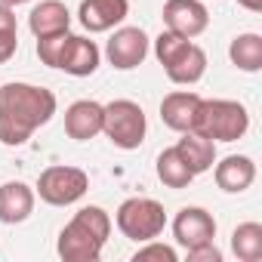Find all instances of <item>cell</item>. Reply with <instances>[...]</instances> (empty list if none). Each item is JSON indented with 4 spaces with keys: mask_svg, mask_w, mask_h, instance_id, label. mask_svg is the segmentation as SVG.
I'll list each match as a JSON object with an SVG mask.
<instances>
[{
    "mask_svg": "<svg viewBox=\"0 0 262 262\" xmlns=\"http://www.w3.org/2000/svg\"><path fill=\"white\" fill-rule=\"evenodd\" d=\"M56 105V93L47 86L19 80L0 86V142L10 148L25 145L37 126L53 120Z\"/></svg>",
    "mask_w": 262,
    "mask_h": 262,
    "instance_id": "6da1fadb",
    "label": "cell"
},
{
    "mask_svg": "<svg viewBox=\"0 0 262 262\" xmlns=\"http://www.w3.org/2000/svg\"><path fill=\"white\" fill-rule=\"evenodd\" d=\"M111 234V216L102 207H80L74 219L59 234V256L65 262H96L108 244Z\"/></svg>",
    "mask_w": 262,
    "mask_h": 262,
    "instance_id": "7a4b0ae2",
    "label": "cell"
},
{
    "mask_svg": "<svg viewBox=\"0 0 262 262\" xmlns=\"http://www.w3.org/2000/svg\"><path fill=\"white\" fill-rule=\"evenodd\" d=\"M194 129L213 142H237L250 129V114L241 102L231 99H201Z\"/></svg>",
    "mask_w": 262,
    "mask_h": 262,
    "instance_id": "3957f363",
    "label": "cell"
},
{
    "mask_svg": "<svg viewBox=\"0 0 262 262\" xmlns=\"http://www.w3.org/2000/svg\"><path fill=\"white\" fill-rule=\"evenodd\" d=\"M105 108V117H102V133L123 151H133L145 142V133H148V120H145V111L139 102L133 99H114Z\"/></svg>",
    "mask_w": 262,
    "mask_h": 262,
    "instance_id": "277c9868",
    "label": "cell"
},
{
    "mask_svg": "<svg viewBox=\"0 0 262 262\" xmlns=\"http://www.w3.org/2000/svg\"><path fill=\"white\" fill-rule=\"evenodd\" d=\"M117 228L123 237L136 241V244H145L151 237H158L167 225V213L158 201L151 198H126L120 207H117V216H114Z\"/></svg>",
    "mask_w": 262,
    "mask_h": 262,
    "instance_id": "5b68a950",
    "label": "cell"
},
{
    "mask_svg": "<svg viewBox=\"0 0 262 262\" xmlns=\"http://www.w3.org/2000/svg\"><path fill=\"white\" fill-rule=\"evenodd\" d=\"M90 188V176L80 167H47L34 185L43 204L50 207H68L77 204Z\"/></svg>",
    "mask_w": 262,
    "mask_h": 262,
    "instance_id": "8992f818",
    "label": "cell"
},
{
    "mask_svg": "<svg viewBox=\"0 0 262 262\" xmlns=\"http://www.w3.org/2000/svg\"><path fill=\"white\" fill-rule=\"evenodd\" d=\"M105 56L117 71H133L148 56V34L142 28H117L105 47Z\"/></svg>",
    "mask_w": 262,
    "mask_h": 262,
    "instance_id": "52a82bcc",
    "label": "cell"
},
{
    "mask_svg": "<svg viewBox=\"0 0 262 262\" xmlns=\"http://www.w3.org/2000/svg\"><path fill=\"white\" fill-rule=\"evenodd\" d=\"M164 25H167V31L194 40L198 34L207 31L210 13L204 7V0H167L164 4Z\"/></svg>",
    "mask_w": 262,
    "mask_h": 262,
    "instance_id": "ba28073f",
    "label": "cell"
},
{
    "mask_svg": "<svg viewBox=\"0 0 262 262\" xmlns=\"http://www.w3.org/2000/svg\"><path fill=\"white\" fill-rule=\"evenodd\" d=\"M99 62H102V53H99L96 40L80 37V34H71V31H68V37H65V43H62V53H59L56 68H59V71H65V74H71V77H90V74H96Z\"/></svg>",
    "mask_w": 262,
    "mask_h": 262,
    "instance_id": "9c48e42d",
    "label": "cell"
},
{
    "mask_svg": "<svg viewBox=\"0 0 262 262\" xmlns=\"http://www.w3.org/2000/svg\"><path fill=\"white\" fill-rule=\"evenodd\" d=\"M173 234H176V244L185 250H194L201 244H213L216 219L204 207H182L173 219Z\"/></svg>",
    "mask_w": 262,
    "mask_h": 262,
    "instance_id": "30bf717a",
    "label": "cell"
},
{
    "mask_svg": "<svg viewBox=\"0 0 262 262\" xmlns=\"http://www.w3.org/2000/svg\"><path fill=\"white\" fill-rule=\"evenodd\" d=\"M77 16L90 34H102L129 16V0H80Z\"/></svg>",
    "mask_w": 262,
    "mask_h": 262,
    "instance_id": "8fae6325",
    "label": "cell"
},
{
    "mask_svg": "<svg viewBox=\"0 0 262 262\" xmlns=\"http://www.w3.org/2000/svg\"><path fill=\"white\" fill-rule=\"evenodd\" d=\"M102 117L105 108L93 99H77L74 105H68L65 111V133L77 142H90L102 133Z\"/></svg>",
    "mask_w": 262,
    "mask_h": 262,
    "instance_id": "7c38bea8",
    "label": "cell"
},
{
    "mask_svg": "<svg viewBox=\"0 0 262 262\" xmlns=\"http://www.w3.org/2000/svg\"><path fill=\"white\" fill-rule=\"evenodd\" d=\"M198 108H201V96L198 93L176 90V93L164 96V102H161V120L170 129H176V133H185V129H194Z\"/></svg>",
    "mask_w": 262,
    "mask_h": 262,
    "instance_id": "4fadbf2b",
    "label": "cell"
},
{
    "mask_svg": "<svg viewBox=\"0 0 262 262\" xmlns=\"http://www.w3.org/2000/svg\"><path fill=\"white\" fill-rule=\"evenodd\" d=\"M213 176H216V185H219L222 191L241 194V191H247V188L256 182V164H253V158H247V155H228V158H222V161L216 164Z\"/></svg>",
    "mask_w": 262,
    "mask_h": 262,
    "instance_id": "5bb4252c",
    "label": "cell"
},
{
    "mask_svg": "<svg viewBox=\"0 0 262 262\" xmlns=\"http://www.w3.org/2000/svg\"><path fill=\"white\" fill-rule=\"evenodd\" d=\"M37 191L25 182H4L0 185V222L19 225L34 213Z\"/></svg>",
    "mask_w": 262,
    "mask_h": 262,
    "instance_id": "9a60e30c",
    "label": "cell"
},
{
    "mask_svg": "<svg viewBox=\"0 0 262 262\" xmlns=\"http://www.w3.org/2000/svg\"><path fill=\"white\" fill-rule=\"evenodd\" d=\"M176 151L182 155V161L188 164V170L194 176L213 170V164H216V142L207 139L204 133H198V129H185L182 139L176 142Z\"/></svg>",
    "mask_w": 262,
    "mask_h": 262,
    "instance_id": "2e32d148",
    "label": "cell"
},
{
    "mask_svg": "<svg viewBox=\"0 0 262 262\" xmlns=\"http://www.w3.org/2000/svg\"><path fill=\"white\" fill-rule=\"evenodd\" d=\"M164 71H167V77H170L173 83L191 86V83H198V80L207 74V53H204L198 43L188 40V43L179 50V56L164 65Z\"/></svg>",
    "mask_w": 262,
    "mask_h": 262,
    "instance_id": "e0dca14e",
    "label": "cell"
},
{
    "mask_svg": "<svg viewBox=\"0 0 262 262\" xmlns=\"http://www.w3.org/2000/svg\"><path fill=\"white\" fill-rule=\"evenodd\" d=\"M28 28L34 37H50V34H62L71 28V13L62 0H43L37 4L28 16Z\"/></svg>",
    "mask_w": 262,
    "mask_h": 262,
    "instance_id": "ac0fdd59",
    "label": "cell"
},
{
    "mask_svg": "<svg viewBox=\"0 0 262 262\" xmlns=\"http://www.w3.org/2000/svg\"><path fill=\"white\" fill-rule=\"evenodd\" d=\"M228 56H231V65L237 71H247V74L262 71V37L253 34V31L237 34L228 47Z\"/></svg>",
    "mask_w": 262,
    "mask_h": 262,
    "instance_id": "d6986e66",
    "label": "cell"
},
{
    "mask_svg": "<svg viewBox=\"0 0 262 262\" xmlns=\"http://www.w3.org/2000/svg\"><path fill=\"white\" fill-rule=\"evenodd\" d=\"M158 179H161L167 188H188V185H191L194 173L188 170V164L182 161V155L176 151V145H173V148H164V151L158 155Z\"/></svg>",
    "mask_w": 262,
    "mask_h": 262,
    "instance_id": "ffe728a7",
    "label": "cell"
},
{
    "mask_svg": "<svg viewBox=\"0 0 262 262\" xmlns=\"http://www.w3.org/2000/svg\"><path fill=\"white\" fill-rule=\"evenodd\" d=\"M231 250L241 262H259L262 259V225L259 222H241L231 231Z\"/></svg>",
    "mask_w": 262,
    "mask_h": 262,
    "instance_id": "44dd1931",
    "label": "cell"
},
{
    "mask_svg": "<svg viewBox=\"0 0 262 262\" xmlns=\"http://www.w3.org/2000/svg\"><path fill=\"white\" fill-rule=\"evenodd\" d=\"M19 50V25H16V10L0 4V65L10 62Z\"/></svg>",
    "mask_w": 262,
    "mask_h": 262,
    "instance_id": "7402d4cb",
    "label": "cell"
},
{
    "mask_svg": "<svg viewBox=\"0 0 262 262\" xmlns=\"http://www.w3.org/2000/svg\"><path fill=\"white\" fill-rule=\"evenodd\" d=\"M136 262H145V259H161V262H176V250L173 247H167V244H158L155 237L151 241H145V247H139L136 250V256H133Z\"/></svg>",
    "mask_w": 262,
    "mask_h": 262,
    "instance_id": "603a6c76",
    "label": "cell"
},
{
    "mask_svg": "<svg viewBox=\"0 0 262 262\" xmlns=\"http://www.w3.org/2000/svg\"><path fill=\"white\" fill-rule=\"evenodd\" d=\"M185 253H188V262H222V253L213 244H201V247L185 250Z\"/></svg>",
    "mask_w": 262,
    "mask_h": 262,
    "instance_id": "cb8c5ba5",
    "label": "cell"
},
{
    "mask_svg": "<svg viewBox=\"0 0 262 262\" xmlns=\"http://www.w3.org/2000/svg\"><path fill=\"white\" fill-rule=\"evenodd\" d=\"M237 4L244 10H250V13H262V0H237Z\"/></svg>",
    "mask_w": 262,
    "mask_h": 262,
    "instance_id": "d4e9b609",
    "label": "cell"
},
{
    "mask_svg": "<svg viewBox=\"0 0 262 262\" xmlns=\"http://www.w3.org/2000/svg\"><path fill=\"white\" fill-rule=\"evenodd\" d=\"M0 4H7V7H13V10H16V7H22V4H28V0H0Z\"/></svg>",
    "mask_w": 262,
    "mask_h": 262,
    "instance_id": "484cf974",
    "label": "cell"
}]
</instances>
